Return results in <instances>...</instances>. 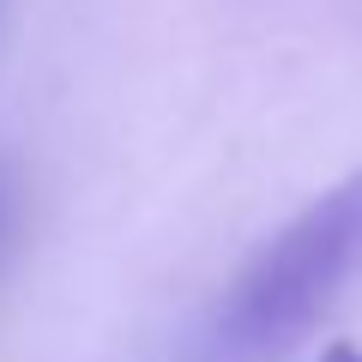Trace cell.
I'll list each match as a JSON object with an SVG mask.
<instances>
[{
  "label": "cell",
  "instance_id": "cell-1",
  "mask_svg": "<svg viewBox=\"0 0 362 362\" xmlns=\"http://www.w3.org/2000/svg\"><path fill=\"white\" fill-rule=\"evenodd\" d=\"M362 278V169L332 181L284 230L259 242L199 326L206 362H259L296 344Z\"/></svg>",
  "mask_w": 362,
  "mask_h": 362
},
{
  "label": "cell",
  "instance_id": "cell-2",
  "mask_svg": "<svg viewBox=\"0 0 362 362\" xmlns=\"http://www.w3.org/2000/svg\"><path fill=\"white\" fill-rule=\"evenodd\" d=\"M314 362H362V344H350V338H338V344H326Z\"/></svg>",
  "mask_w": 362,
  "mask_h": 362
}]
</instances>
